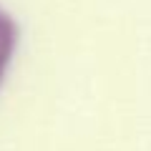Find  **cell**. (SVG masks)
<instances>
[{
	"label": "cell",
	"mask_w": 151,
	"mask_h": 151,
	"mask_svg": "<svg viewBox=\"0 0 151 151\" xmlns=\"http://www.w3.org/2000/svg\"><path fill=\"white\" fill-rule=\"evenodd\" d=\"M23 33L20 23L13 15V10L0 0V96L5 93V86L10 83L13 73L20 60Z\"/></svg>",
	"instance_id": "6da1fadb"
}]
</instances>
